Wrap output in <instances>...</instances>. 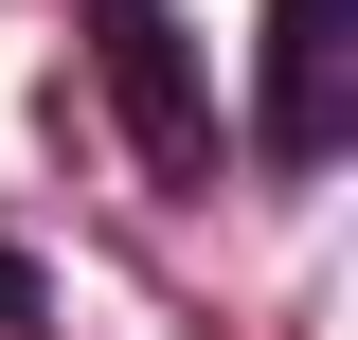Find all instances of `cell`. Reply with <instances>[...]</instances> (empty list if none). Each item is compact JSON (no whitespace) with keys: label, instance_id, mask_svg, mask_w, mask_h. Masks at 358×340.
I'll use <instances>...</instances> for the list:
<instances>
[{"label":"cell","instance_id":"obj_2","mask_svg":"<svg viewBox=\"0 0 358 340\" xmlns=\"http://www.w3.org/2000/svg\"><path fill=\"white\" fill-rule=\"evenodd\" d=\"M90 54H108V90H126V126L162 143V162H215V108H197V72H179V18L162 0H90Z\"/></svg>","mask_w":358,"mask_h":340},{"label":"cell","instance_id":"obj_3","mask_svg":"<svg viewBox=\"0 0 358 340\" xmlns=\"http://www.w3.org/2000/svg\"><path fill=\"white\" fill-rule=\"evenodd\" d=\"M0 340H36V269H18V251H0Z\"/></svg>","mask_w":358,"mask_h":340},{"label":"cell","instance_id":"obj_1","mask_svg":"<svg viewBox=\"0 0 358 340\" xmlns=\"http://www.w3.org/2000/svg\"><path fill=\"white\" fill-rule=\"evenodd\" d=\"M341 126H358V0H268L251 162H268V179H305V162H341Z\"/></svg>","mask_w":358,"mask_h":340}]
</instances>
